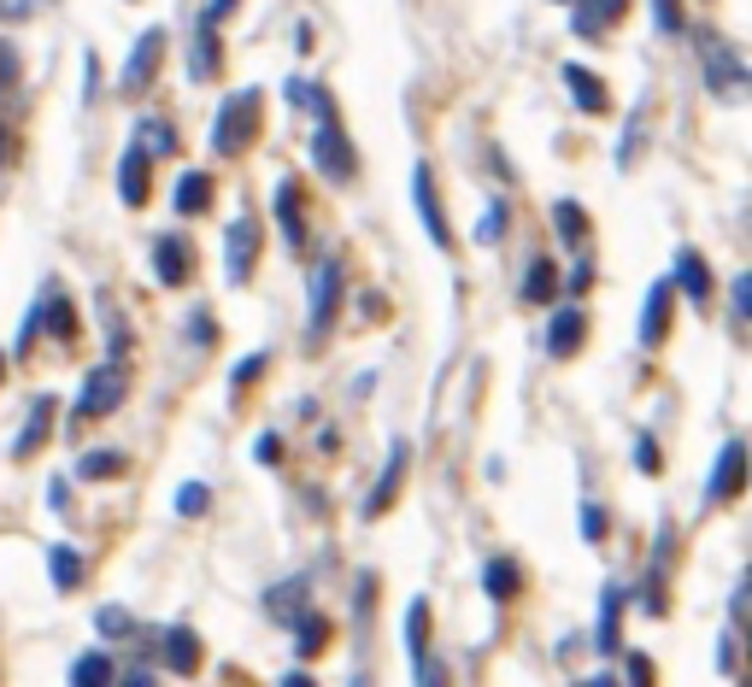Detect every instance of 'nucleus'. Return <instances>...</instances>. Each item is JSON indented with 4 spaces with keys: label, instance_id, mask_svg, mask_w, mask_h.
Masks as SVG:
<instances>
[{
    "label": "nucleus",
    "instance_id": "obj_1",
    "mask_svg": "<svg viewBox=\"0 0 752 687\" xmlns=\"http://www.w3.org/2000/svg\"><path fill=\"white\" fill-rule=\"evenodd\" d=\"M694 53H700V82H705V94H712V100H723V107L752 100V66H746V53L729 36L694 30Z\"/></svg>",
    "mask_w": 752,
    "mask_h": 687
},
{
    "label": "nucleus",
    "instance_id": "obj_2",
    "mask_svg": "<svg viewBox=\"0 0 752 687\" xmlns=\"http://www.w3.org/2000/svg\"><path fill=\"white\" fill-rule=\"evenodd\" d=\"M342 295H347V265L336 253H324L318 265H311V282H306V347L311 352L329 341V329H336Z\"/></svg>",
    "mask_w": 752,
    "mask_h": 687
},
{
    "label": "nucleus",
    "instance_id": "obj_3",
    "mask_svg": "<svg viewBox=\"0 0 752 687\" xmlns=\"http://www.w3.org/2000/svg\"><path fill=\"white\" fill-rule=\"evenodd\" d=\"M265 123V89H236L218 100V118H212V153L218 159H241L247 148H254Z\"/></svg>",
    "mask_w": 752,
    "mask_h": 687
},
{
    "label": "nucleus",
    "instance_id": "obj_4",
    "mask_svg": "<svg viewBox=\"0 0 752 687\" xmlns=\"http://www.w3.org/2000/svg\"><path fill=\"white\" fill-rule=\"evenodd\" d=\"M311 165H318V177L329 189H353L359 182V148L342 130V118H318V130H311Z\"/></svg>",
    "mask_w": 752,
    "mask_h": 687
},
{
    "label": "nucleus",
    "instance_id": "obj_5",
    "mask_svg": "<svg viewBox=\"0 0 752 687\" xmlns=\"http://www.w3.org/2000/svg\"><path fill=\"white\" fill-rule=\"evenodd\" d=\"M123 394H130V370H123V359H107V365H95L89 377H82V394H77V411H71V424H95V418H112V411L123 406Z\"/></svg>",
    "mask_w": 752,
    "mask_h": 687
},
{
    "label": "nucleus",
    "instance_id": "obj_6",
    "mask_svg": "<svg viewBox=\"0 0 752 687\" xmlns=\"http://www.w3.org/2000/svg\"><path fill=\"white\" fill-rule=\"evenodd\" d=\"M412 206H417V223H424V236L435 253H453L458 236H453V223H447V206H442V182H435V165L417 159L412 165Z\"/></svg>",
    "mask_w": 752,
    "mask_h": 687
},
{
    "label": "nucleus",
    "instance_id": "obj_7",
    "mask_svg": "<svg viewBox=\"0 0 752 687\" xmlns=\"http://www.w3.org/2000/svg\"><path fill=\"white\" fill-rule=\"evenodd\" d=\"M746 476H752V458L746 441H723L712 470H705V488H700V506H729L735 494H746Z\"/></svg>",
    "mask_w": 752,
    "mask_h": 687
},
{
    "label": "nucleus",
    "instance_id": "obj_8",
    "mask_svg": "<svg viewBox=\"0 0 752 687\" xmlns=\"http://www.w3.org/2000/svg\"><path fill=\"white\" fill-rule=\"evenodd\" d=\"M406 476H412V441H388V458H383V470H376V482H370V494L359 499V517L365 524H376L394 499H400V488H406Z\"/></svg>",
    "mask_w": 752,
    "mask_h": 687
},
{
    "label": "nucleus",
    "instance_id": "obj_9",
    "mask_svg": "<svg viewBox=\"0 0 752 687\" xmlns=\"http://www.w3.org/2000/svg\"><path fill=\"white\" fill-rule=\"evenodd\" d=\"M254 265H259V218H236L224 229V277L236 282V288H247L254 282Z\"/></svg>",
    "mask_w": 752,
    "mask_h": 687
},
{
    "label": "nucleus",
    "instance_id": "obj_10",
    "mask_svg": "<svg viewBox=\"0 0 752 687\" xmlns=\"http://www.w3.org/2000/svg\"><path fill=\"white\" fill-rule=\"evenodd\" d=\"M558 82H564V94H571V107H576L582 118H605V112H612V89L600 82L594 66H582V59H564V66H558Z\"/></svg>",
    "mask_w": 752,
    "mask_h": 687
},
{
    "label": "nucleus",
    "instance_id": "obj_11",
    "mask_svg": "<svg viewBox=\"0 0 752 687\" xmlns=\"http://www.w3.org/2000/svg\"><path fill=\"white\" fill-rule=\"evenodd\" d=\"M270 218H277L288 253H306L311 229H306V200H300V182H295V177H283L277 189H270Z\"/></svg>",
    "mask_w": 752,
    "mask_h": 687
},
{
    "label": "nucleus",
    "instance_id": "obj_12",
    "mask_svg": "<svg viewBox=\"0 0 752 687\" xmlns=\"http://www.w3.org/2000/svg\"><path fill=\"white\" fill-rule=\"evenodd\" d=\"M159 59H165V30H141V41L130 48V59H123V77H118V94H141V89H154V77H159Z\"/></svg>",
    "mask_w": 752,
    "mask_h": 687
},
{
    "label": "nucleus",
    "instance_id": "obj_13",
    "mask_svg": "<svg viewBox=\"0 0 752 687\" xmlns=\"http://www.w3.org/2000/svg\"><path fill=\"white\" fill-rule=\"evenodd\" d=\"M671 311H676V277H659L641 300V323H635V341L641 347H659L671 336Z\"/></svg>",
    "mask_w": 752,
    "mask_h": 687
},
{
    "label": "nucleus",
    "instance_id": "obj_14",
    "mask_svg": "<svg viewBox=\"0 0 752 687\" xmlns=\"http://www.w3.org/2000/svg\"><path fill=\"white\" fill-rule=\"evenodd\" d=\"M582 341H588V311H582L576 300H564L553 318H547V336H541V347H547V359H576Z\"/></svg>",
    "mask_w": 752,
    "mask_h": 687
},
{
    "label": "nucleus",
    "instance_id": "obj_15",
    "mask_svg": "<svg viewBox=\"0 0 752 687\" xmlns=\"http://www.w3.org/2000/svg\"><path fill=\"white\" fill-rule=\"evenodd\" d=\"M148 189H154V148L148 141H130L118 159V200L123 206H148Z\"/></svg>",
    "mask_w": 752,
    "mask_h": 687
},
{
    "label": "nucleus",
    "instance_id": "obj_16",
    "mask_svg": "<svg viewBox=\"0 0 752 687\" xmlns=\"http://www.w3.org/2000/svg\"><path fill=\"white\" fill-rule=\"evenodd\" d=\"M623 611H630V588H623V581H605L600 617H594V653L600 658H612L623 647Z\"/></svg>",
    "mask_w": 752,
    "mask_h": 687
},
{
    "label": "nucleus",
    "instance_id": "obj_17",
    "mask_svg": "<svg viewBox=\"0 0 752 687\" xmlns=\"http://www.w3.org/2000/svg\"><path fill=\"white\" fill-rule=\"evenodd\" d=\"M671 277H676V295L687 306H712V265H705L700 247H676V259H671Z\"/></svg>",
    "mask_w": 752,
    "mask_h": 687
},
{
    "label": "nucleus",
    "instance_id": "obj_18",
    "mask_svg": "<svg viewBox=\"0 0 752 687\" xmlns=\"http://www.w3.org/2000/svg\"><path fill=\"white\" fill-rule=\"evenodd\" d=\"M224 71V41L212 18H195V36H188V77L195 82H212Z\"/></svg>",
    "mask_w": 752,
    "mask_h": 687
},
{
    "label": "nucleus",
    "instance_id": "obj_19",
    "mask_svg": "<svg viewBox=\"0 0 752 687\" xmlns=\"http://www.w3.org/2000/svg\"><path fill=\"white\" fill-rule=\"evenodd\" d=\"M558 265L547 259V253H530V265H524V277H517V306H553L558 300Z\"/></svg>",
    "mask_w": 752,
    "mask_h": 687
},
{
    "label": "nucleus",
    "instance_id": "obj_20",
    "mask_svg": "<svg viewBox=\"0 0 752 687\" xmlns=\"http://www.w3.org/2000/svg\"><path fill=\"white\" fill-rule=\"evenodd\" d=\"M154 277L165 288H182L188 277H195V247H188L182 236H159L154 241Z\"/></svg>",
    "mask_w": 752,
    "mask_h": 687
},
{
    "label": "nucleus",
    "instance_id": "obj_21",
    "mask_svg": "<svg viewBox=\"0 0 752 687\" xmlns=\"http://www.w3.org/2000/svg\"><path fill=\"white\" fill-rule=\"evenodd\" d=\"M159 664H165L171 676H195V670H200V635L188 629V623L165 629V635H159Z\"/></svg>",
    "mask_w": 752,
    "mask_h": 687
},
{
    "label": "nucleus",
    "instance_id": "obj_22",
    "mask_svg": "<svg viewBox=\"0 0 752 687\" xmlns=\"http://www.w3.org/2000/svg\"><path fill=\"white\" fill-rule=\"evenodd\" d=\"M547 223H553V236L571 247V253H588L594 229H588V212H582L576 200H553V206H547Z\"/></svg>",
    "mask_w": 752,
    "mask_h": 687
},
{
    "label": "nucleus",
    "instance_id": "obj_23",
    "mask_svg": "<svg viewBox=\"0 0 752 687\" xmlns=\"http://www.w3.org/2000/svg\"><path fill=\"white\" fill-rule=\"evenodd\" d=\"M483 594L494 599V606H506V599L524 594V565H517L512 552H494L488 565H483Z\"/></svg>",
    "mask_w": 752,
    "mask_h": 687
},
{
    "label": "nucleus",
    "instance_id": "obj_24",
    "mask_svg": "<svg viewBox=\"0 0 752 687\" xmlns=\"http://www.w3.org/2000/svg\"><path fill=\"white\" fill-rule=\"evenodd\" d=\"M53 394H36L30 400V418H24V429H18V441H12V458H30V452H41V441H48V429H53Z\"/></svg>",
    "mask_w": 752,
    "mask_h": 687
},
{
    "label": "nucleus",
    "instance_id": "obj_25",
    "mask_svg": "<svg viewBox=\"0 0 752 687\" xmlns=\"http://www.w3.org/2000/svg\"><path fill=\"white\" fill-rule=\"evenodd\" d=\"M306 606H311V576H288V581H277V588L265 594V611L277 623H295Z\"/></svg>",
    "mask_w": 752,
    "mask_h": 687
},
{
    "label": "nucleus",
    "instance_id": "obj_26",
    "mask_svg": "<svg viewBox=\"0 0 752 687\" xmlns=\"http://www.w3.org/2000/svg\"><path fill=\"white\" fill-rule=\"evenodd\" d=\"M212 177H206V171H182L177 177V189H171V206H177V212L182 218H200V212H212Z\"/></svg>",
    "mask_w": 752,
    "mask_h": 687
},
{
    "label": "nucleus",
    "instance_id": "obj_27",
    "mask_svg": "<svg viewBox=\"0 0 752 687\" xmlns=\"http://www.w3.org/2000/svg\"><path fill=\"white\" fill-rule=\"evenodd\" d=\"M41 329H48L59 347L77 341V306L66 295H53V288H41Z\"/></svg>",
    "mask_w": 752,
    "mask_h": 687
},
{
    "label": "nucleus",
    "instance_id": "obj_28",
    "mask_svg": "<svg viewBox=\"0 0 752 687\" xmlns=\"http://www.w3.org/2000/svg\"><path fill=\"white\" fill-rule=\"evenodd\" d=\"M288 629H295V653H300L306 664L329 647V617H324V611H311V606H306L295 623H288Z\"/></svg>",
    "mask_w": 752,
    "mask_h": 687
},
{
    "label": "nucleus",
    "instance_id": "obj_29",
    "mask_svg": "<svg viewBox=\"0 0 752 687\" xmlns=\"http://www.w3.org/2000/svg\"><path fill=\"white\" fill-rule=\"evenodd\" d=\"M641 141H646V100H635L630 118H623V136H617V171H635Z\"/></svg>",
    "mask_w": 752,
    "mask_h": 687
},
{
    "label": "nucleus",
    "instance_id": "obj_30",
    "mask_svg": "<svg viewBox=\"0 0 752 687\" xmlns=\"http://www.w3.org/2000/svg\"><path fill=\"white\" fill-rule=\"evenodd\" d=\"M406 658L412 664L429 658V599H412L406 606Z\"/></svg>",
    "mask_w": 752,
    "mask_h": 687
},
{
    "label": "nucleus",
    "instance_id": "obj_31",
    "mask_svg": "<svg viewBox=\"0 0 752 687\" xmlns=\"http://www.w3.org/2000/svg\"><path fill=\"white\" fill-rule=\"evenodd\" d=\"M506 223H512V206H506V200H499V195H494V200L483 206V218H476V229H471V241H476V247H494L499 236H506Z\"/></svg>",
    "mask_w": 752,
    "mask_h": 687
},
{
    "label": "nucleus",
    "instance_id": "obj_32",
    "mask_svg": "<svg viewBox=\"0 0 752 687\" xmlns=\"http://www.w3.org/2000/svg\"><path fill=\"white\" fill-rule=\"evenodd\" d=\"M71 681H77V687H107V681H118V664H112L107 653H82V658L71 664Z\"/></svg>",
    "mask_w": 752,
    "mask_h": 687
},
{
    "label": "nucleus",
    "instance_id": "obj_33",
    "mask_svg": "<svg viewBox=\"0 0 752 687\" xmlns=\"http://www.w3.org/2000/svg\"><path fill=\"white\" fill-rule=\"evenodd\" d=\"M48 576H53L59 594H77V588H82V558H77L71 547H53V552H48Z\"/></svg>",
    "mask_w": 752,
    "mask_h": 687
},
{
    "label": "nucleus",
    "instance_id": "obj_34",
    "mask_svg": "<svg viewBox=\"0 0 752 687\" xmlns=\"http://www.w3.org/2000/svg\"><path fill=\"white\" fill-rule=\"evenodd\" d=\"M605 24H612V18H605L600 0H571V30H576L582 41H600Z\"/></svg>",
    "mask_w": 752,
    "mask_h": 687
},
{
    "label": "nucleus",
    "instance_id": "obj_35",
    "mask_svg": "<svg viewBox=\"0 0 752 687\" xmlns=\"http://www.w3.org/2000/svg\"><path fill=\"white\" fill-rule=\"evenodd\" d=\"M77 476H82V482H107V476H123V452H112V447L82 452V458H77Z\"/></svg>",
    "mask_w": 752,
    "mask_h": 687
},
{
    "label": "nucleus",
    "instance_id": "obj_36",
    "mask_svg": "<svg viewBox=\"0 0 752 687\" xmlns=\"http://www.w3.org/2000/svg\"><path fill=\"white\" fill-rule=\"evenodd\" d=\"M646 12H653L659 36H687V7L682 0H646Z\"/></svg>",
    "mask_w": 752,
    "mask_h": 687
},
{
    "label": "nucleus",
    "instance_id": "obj_37",
    "mask_svg": "<svg viewBox=\"0 0 752 687\" xmlns=\"http://www.w3.org/2000/svg\"><path fill=\"white\" fill-rule=\"evenodd\" d=\"M95 629L107 635V640H130V635H136V617L123 611V606H100V611H95Z\"/></svg>",
    "mask_w": 752,
    "mask_h": 687
},
{
    "label": "nucleus",
    "instance_id": "obj_38",
    "mask_svg": "<svg viewBox=\"0 0 752 687\" xmlns=\"http://www.w3.org/2000/svg\"><path fill=\"white\" fill-rule=\"evenodd\" d=\"M136 141H148L154 153H177V130H171L165 118H141V123H136Z\"/></svg>",
    "mask_w": 752,
    "mask_h": 687
},
{
    "label": "nucleus",
    "instance_id": "obj_39",
    "mask_svg": "<svg viewBox=\"0 0 752 687\" xmlns=\"http://www.w3.org/2000/svg\"><path fill=\"white\" fill-rule=\"evenodd\" d=\"M265 365H270V352H247V359L229 370V394H241V388H254L265 377Z\"/></svg>",
    "mask_w": 752,
    "mask_h": 687
},
{
    "label": "nucleus",
    "instance_id": "obj_40",
    "mask_svg": "<svg viewBox=\"0 0 752 687\" xmlns=\"http://www.w3.org/2000/svg\"><path fill=\"white\" fill-rule=\"evenodd\" d=\"M206 506H212V488L206 482H182L177 488V517H206Z\"/></svg>",
    "mask_w": 752,
    "mask_h": 687
},
{
    "label": "nucleus",
    "instance_id": "obj_41",
    "mask_svg": "<svg viewBox=\"0 0 752 687\" xmlns=\"http://www.w3.org/2000/svg\"><path fill=\"white\" fill-rule=\"evenodd\" d=\"M664 606H671V594H664V570L653 565V570L641 576V611H653V617H659Z\"/></svg>",
    "mask_w": 752,
    "mask_h": 687
},
{
    "label": "nucleus",
    "instance_id": "obj_42",
    "mask_svg": "<svg viewBox=\"0 0 752 687\" xmlns=\"http://www.w3.org/2000/svg\"><path fill=\"white\" fill-rule=\"evenodd\" d=\"M100 318H107V352H112V359H123V352H130V323H123L107 300H100Z\"/></svg>",
    "mask_w": 752,
    "mask_h": 687
},
{
    "label": "nucleus",
    "instance_id": "obj_43",
    "mask_svg": "<svg viewBox=\"0 0 752 687\" xmlns=\"http://www.w3.org/2000/svg\"><path fill=\"white\" fill-rule=\"evenodd\" d=\"M370 606H376V576L370 570H359V581H353V623H370Z\"/></svg>",
    "mask_w": 752,
    "mask_h": 687
},
{
    "label": "nucleus",
    "instance_id": "obj_44",
    "mask_svg": "<svg viewBox=\"0 0 752 687\" xmlns=\"http://www.w3.org/2000/svg\"><path fill=\"white\" fill-rule=\"evenodd\" d=\"M635 470H641V476H659V470H664L659 435H635Z\"/></svg>",
    "mask_w": 752,
    "mask_h": 687
},
{
    "label": "nucleus",
    "instance_id": "obj_45",
    "mask_svg": "<svg viewBox=\"0 0 752 687\" xmlns=\"http://www.w3.org/2000/svg\"><path fill=\"white\" fill-rule=\"evenodd\" d=\"M729 311H735L741 323H752V270H741V277L729 282Z\"/></svg>",
    "mask_w": 752,
    "mask_h": 687
},
{
    "label": "nucleus",
    "instance_id": "obj_46",
    "mask_svg": "<svg viewBox=\"0 0 752 687\" xmlns=\"http://www.w3.org/2000/svg\"><path fill=\"white\" fill-rule=\"evenodd\" d=\"M582 540H588V547L605 540V506L600 499H582Z\"/></svg>",
    "mask_w": 752,
    "mask_h": 687
},
{
    "label": "nucleus",
    "instance_id": "obj_47",
    "mask_svg": "<svg viewBox=\"0 0 752 687\" xmlns=\"http://www.w3.org/2000/svg\"><path fill=\"white\" fill-rule=\"evenodd\" d=\"M735 664H741V629H723V640H718V670L735 676Z\"/></svg>",
    "mask_w": 752,
    "mask_h": 687
},
{
    "label": "nucleus",
    "instance_id": "obj_48",
    "mask_svg": "<svg viewBox=\"0 0 752 687\" xmlns=\"http://www.w3.org/2000/svg\"><path fill=\"white\" fill-rule=\"evenodd\" d=\"M188 341H195V347H212V341H218L212 311H195V318H188Z\"/></svg>",
    "mask_w": 752,
    "mask_h": 687
},
{
    "label": "nucleus",
    "instance_id": "obj_49",
    "mask_svg": "<svg viewBox=\"0 0 752 687\" xmlns=\"http://www.w3.org/2000/svg\"><path fill=\"white\" fill-rule=\"evenodd\" d=\"M254 458H259V465H283V435L265 429L259 441H254Z\"/></svg>",
    "mask_w": 752,
    "mask_h": 687
},
{
    "label": "nucleus",
    "instance_id": "obj_50",
    "mask_svg": "<svg viewBox=\"0 0 752 687\" xmlns=\"http://www.w3.org/2000/svg\"><path fill=\"white\" fill-rule=\"evenodd\" d=\"M623 681H653V658H646V653H630V658H623Z\"/></svg>",
    "mask_w": 752,
    "mask_h": 687
},
{
    "label": "nucleus",
    "instance_id": "obj_51",
    "mask_svg": "<svg viewBox=\"0 0 752 687\" xmlns=\"http://www.w3.org/2000/svg\"><path fill=\"white\" fill-rule=\"evenodd\" d=\"M12 82H18V48L0 36V89H12Z\"/></svg>",
    "mask_w": 752,
    "mask_h": 687
},
{
    "label": "nucleus",
    "instance_id": "obj_52",
    "mask_svg": "<svg viewBox=\"0 0 752 687\" xmlns=\"http://www.w3.org/2000/svg\"><path fill=\"white\" fill-rule=\"evenodd\" d=\"M383 318H388V300L376 295V288H370V295H359V323H383Z\"/></svg>",
    "mask_w": 752,
    "mask_h": 687
},
{
    "label": "nucleus",
    "instance_id": "obj_53",
    "mask_svg": "<svg viewBox=\"0 0 752 687\" xmlns=\"http://www.w3.org/2000/svg\"><path fill=\"white\" fill-rule=\"evenodd\" d=\"M36 336H41V300L30 306V318L18 323V352H30V347H36Z\"/></svg>",
    "mask_w": 752,
    "mask_h": 687
},
{
    "label": "nucleus",
    "instance_id": "obj_54",
    "mask_svg": "<svg viewBox=\"0 0 752 687\" xmlns=\"http://www.w3.org/2000/svg\"><path fill=\"white\" fill-rule=\"evenodd\" d=\"M729 611H735V623H746V611H752V565H746V576H741L735 599H729Z\"/></svg>",
    "mask_w": 752,
    "mask_h": 687
},
{
    "label": "nucleus",
    "instance_id": "obj_55",
    "mask_svg": "<svg viewBox=\"0 0 752 687\" xmlns=\"http://www.w3.org/2000/svg\"><path fill=\"white\" fill-rule=\"evenodd\" d=\"M588 282H594V265L576 253V270H571V300H582V295H588Z\"/></svg>",
    "mask_w": 752,
    "mask_h": 687
},
{
    "label": "nucleus",
    "instance_id": "obj_56",
    "mask_svg": "<svg viewBox=\"0 0 752 687\" xmlns=\"http://www.w3.org/2000/svg\"><path fill=\"white\" fill-rule=\"evenodd\" d=\"M311 452H324V458H329V452H342V429H329V424H324L318 435H311Z\"/></svg>",
    "mask_w": 752,
    "mask_h": 687
},
{
    "label": "nucleus",
    "instance_id": "obj_57",
    "mask_svg": "<svg viewBox=\"0 0 752 687\" xmlns=\"http://www.w3.org/2000/svg\"><path fill=\"white\" fill-rule=\"evenodd\" d=\"M236 7H241V0H206V7H200V18H212V24H224V18L236 12Z\"/></svg>",
    "mask_w": 752,
    "mask_h": 687
},
{
    "label": "nucleus",
    "instance_id": "obj_58",
    "mask_svg": "<svg viewBox=\"0 0 752 687\" xmlns=\"http://www.w3.org/2000/svg\"><path fill=\"white\" fill-rule=\"evenodd\" d=\"M118 681H123V687H154V670H148V664H130Z\"/></svg>",
    "mask_w": 752,
    "mask_h": 687
},
{
    "label": "nucleus",
    "instance_id": "obj_59",
    "mask_svg": "<svg viewBox=\"0 0 752 687\" xmlns=\"http://www.w3.org/2000/svg\"><path fill=\"white\" fill-rule=\"evenodd\" d=\"M48 506H53V511L71 506V499H66V476H53V482H48Z\"/></svg>",
    "mask_w": 752,
    "mask_h": 687
},
{
    "label": "nucleus",
    "instance_id": "obj_60",
    "mask_svg": "<svg viewBox=\"0 0 752 687\" xmlns=\"http://www.w3.org/2000/svg\"><path fill=\"white\" fill-rule=\"evenodd\" d=\"M370 388H376V370H359V377H353V400H365Z\"/></svg>",
    "mask_w": 752,
    "mask_h": 687
},
{
    "label": "nucleus",
    "instance_id": "obj_61",
    "mask_svg": "<svg viewBox=\"0 0 752 687\" xmlns=\"http://www.w3.org/2000/svg\"><path fill=\"white\" fill-rule=\"evenodd\" d=\"M12 159H18V141H12L7 130H0V165H12Z\"/></svg>",
    "mask_w": 752,
    "mask_h": 687
},
{
    "label": "nucleus",
    "instance_id": "obj_62",
    "mask_svg": "<svg viewBox=\"0 0 752 687\" xmlns=\"http://www.w3.org/2000/svg\"><path fill=\"white\" fill-rule=\"evenodd\" d=\"M600 7H605V18H612V24H617V18L630 12V0H600Z\"/></svg>",
    "mask_w": 752,
    "mask_h": 687
},
{
    "label": "nucleus",
    "instance_id": "obj_63",
    "mask_svg": "<svg viewBox=\"0 0 752 687\" xmlns=\"http://www.w3.org/2000/svg\"><path fill=\"white\" fill-rule=\"evenodd\" d=\"M741 640H746V676H752V629H741Z\"/></svg>",
    "mask_w": 752,
    "mask_h": 687
},
{
    "label": "nucleus",
    "instance_id": "obj_64",
    "mask_svg": "<svg viewBox=\"0 0 752 687\" xmlns=\"http://www.w3.org/2000/svg\"><path fill=\"white\" fill-rule=\"evenodd\" d=\"M553 7H571V0H553Z\"/></svg>",
    "mask_w": 752,
    "mask_h": 687
}]
</instances>
